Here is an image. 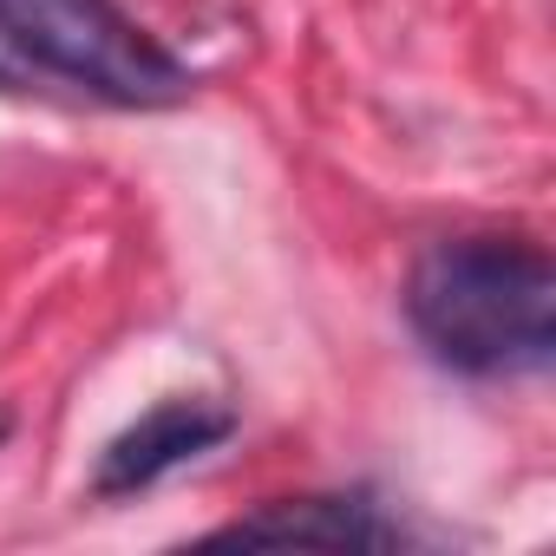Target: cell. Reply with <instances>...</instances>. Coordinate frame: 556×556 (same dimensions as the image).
Listing matches in <instances>:
<instances>
[{"label": "cell", "instance_id": "1", "mask_svg": "<svg viewBox=\"0 0 556 556\" xmlns=\"http://www.w3.org/2000/svg\"><path fill=\"white\" fill-rule=\"evenodd\" d=\"M419 348L465 380H530L556 361V268L523 236L432 242L406 275Z\"/></svg>", "mask_w": 556, "mask_h": 556}, {"label": "cell", "instance_id": "2", "mask_svg": "<svg viewBox=\"0 0 556 556\" xmlns=\"http://www.w3.org/2000/svg\"><path fill=\"white\" fill-rule=\"evenodd\" d=\"M0 34L47 86H73L125 112L184 105L197 92V73L157 47L118 0H0Z\"/></svg>", "mask_w": 556, "mask_h": 556}, {"label": "cell", "instance_id": "3", "mask_svg": "<svg viewBox=\"0 0 556 556\" xmlns=\"http://www.w3.org/2000/svg\"><path fill=\"white\" fill-rule=\"evenodd\" d=\"M229 432H236V413L229 406H210V400H157L144 419H131L99 452L92 497H138L157 478H170L177 465H190L210 445H223Z\"/></svg>", "mask_w": 556, "mask_h": 556}, {"label": "cell", "instance_id": "4", "mask_svg": "<svg viewBox=\"0 0 556 556\" xmlns=\"http://www.w3.org/2000/svg\"><path fill=\"white\" fill-rule=\"evenodd\" d=\"M210 543H308V549H400L406 523L387 517V504H374L367 491H328V497H282L262 504L223 530H210Z\"/></svg>", "mask_w": 556, "mask_h": 556}, {"label": "cell", "instance_id": "5", "mask_svg": "<svg viewBox=\"0 0 556 556\" xmlns=\"http://www.w3.org/2000/svg\"><path fill=\"white\" fill-rule=\"evenodd\" d=\"M0 92H47V79L14 53V40H8V34H0Z\"/></svg>", "mask_w": 556, "mask_h": 556}, {"label": "cell", "instance_id": "6", "mask_svg": "<svg viewBox=\"0 0 556 556\" xmlns=\"http://www.w3.org/2000/svg\"><path fill=\"white\" fill-rule=\"evenodd\" d=\"M8 432H14V419H8V413H0V439H8Z\"/></svg>", "mask_w": 556, "mask_h": 556}]
</instances>
